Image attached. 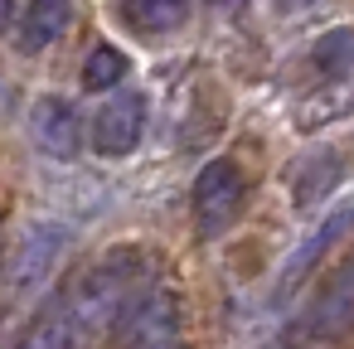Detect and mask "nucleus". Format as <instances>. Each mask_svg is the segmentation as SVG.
Instances as JSON below:
<instances>
[{"instance_id": "f03ea898", "label": "nucleus", "mask_w": 354, "mask_h": 349, "mask_svg": "<svg viewBox=\"0 0 354 349\" xmlns=\"http://www.w3.org/2000/svg\"><path fill=\"white\" fill-rule=\"evenodd\" d=\"M64 252H68V228H64V223H54V218L30 223V228L15 238L10 257H6V296L15 301V296L44 286L49 272L64 262Z\"/></svg>"}, {"instance_id": "7ed1b4c3", "label": "nucleus", "mask_w": 354, "mask_h": 349, "mask_svg": "<svg viewBox=\"0 0 354 349\" xmlns=\"http://www.w3.org/2000/svg\"><path fill=\"white\" fill-rule=\"evenodd\" d=\"M141 131H146V97L141 93H112L93 117V151L107 160H122L136 151Z\"/></svg>"}, {"instance_id": "0eeeda50", "label": "nucleus", "mask_w": 354, "mask_h": 349, "mask_svg": "<svg viewBox=\"0 0 354 349\" xmlns=\"http://www.w3.org/2000/svg\"><path fill=\"white\" fill-rule=\"evenodd\" d=\"M354 325V257L330 276V286L315 296V305H310V315H306V330L315 334V339H335V334H344Z\"/></svg>"}, {"instance_id": "f257e3e1", "label": "nucleus", "mask_w": 354, "mask_h": 349, "mask_svg": "<svg viewBox=\"0 0 354 349\" xmlns=\"http://www.w3.org/2000/svg\"><path fill=\"white\" fill-rule=\"evenodd\" d=\"M136 252H117V257H102L93 272H83V281L68 291V310H73V320H78V330L88 334V344L97 339V334H107L112 325H122V315H127V305L136 301L131 291H136Z\"/></svg>"}, {"instance_id": "9b49d317", "label": "nucleus", "mask_w": 354, "mask_h": 349, "mask_svg": "<svg viewBox=\"0 0 354 349\" xmlns=\"http://www.w3.org/2000/svg\"><path fill=\"white\" fill-rule=\"evenodd\" d=\"M122 10H127L131 30H141V35H165V30H180V25H185L189 0H122Z\"/></svg>"}, {"instance_id": "2eb2a0df", "label": "nucleus", "mask_w": 354, "mask_h": 349, "mask_svg": "<svg viewBox=\"0 0 354 349\" xmlns=\"http://www.w3.org/2000/svg\"><path fill=\"white\" fill-rule=\"evenodd\" d=\"M146 349H185L180 339H160V344H146Z\"/></svg>"}, {"instance_id": "6e6552de", "label": "nucleus", "mask_w": 354, "mask_h": 349, "mask_svg": "<svg viewBox=\"0 0 354 349\" xmlns=\"http://www.w3.org/2000/svg\"><path fill=\"white\" fill-rule=\"evenodd\" d=\"M73 25V0H30L25 20H20V44L25 49H49L54 39H64Z\"/></svg>"}, {"instance_id": "ddd939ff", "label": "nucleus", "mask_w": 354, "mask_h": 349, "mask_svg": "<svg viewBox=\"0 0 354 349\" xmlns=\"http://www.w3.org/2000/svg\"><path fill=\"white\" fill-rule=\"evenodd\" d=\"M122 73H127V54H122V49H112V44H97V49L88 54V64H83V83H88V88H97V93H102V88H112Z\"/></svg>"}, {"instance_id": "423d86ee", "label": "nucleus", "mask_w": 354, "mask_h": 349, "mask_svg": "<svg viewBox=\"0 0 354 349\" xmlns=\"http://www.w3.org/2000/svg\"><path fill=\"white\" fill-rule=\"evenodd\" d=\"M175 330H180V305H175L170 291H146V296H136V301L127 305L122 325H117V334H122L127 349H146V344L175 339Z\"/></svg>"}, {"instance_id": "dca6fc26", "label": "nucleus", "mask_w": 354, "mask_h": 349, "mask_svg": "<svg viewBox=\"0 0 354 349\" xmlns=\"http://www.w3.org/2000/svg\"><path fill=\"white\" fill-rule=\"evenodd\" d=\"M306 6H310V0H306Z\"/></svg>"}, {"instance_id": "f8f14e48", "label": "nucleus", "mask_w": 354, "mask_h": 349, "mask_svg": "<svg viewBox=\"0 0 354 349\" xmlns=\"http://www.w3.org/2000/svg\"><path fill=\"white\" fill-rule=\"evenodd\" d=\"M310 64H315L325 78H344V73L354 68V30H330L325 39H315Z\"/></svg>"}, {"instance_id": "4468645a", "label": "nucleus", "mask_w": 354, "mask_h": 349, "mask_svg": "<svg viewBox=\"0 0 354 349\" xmlns=\"http://www.w3.org/2000/svg\"><path fill=\"white\" fill-rule=\"evenodd\" d=\"M335 180H339V160H335V155H315L310 170L296 180V204H315Z\"/></svg>"}, {"instance_id": "20e7f679", "label": "nucleus", "mask_w": 354, "mask_h": 349, "mask_svg": "<svg viewBox=\"0 0 354 349\" xmlns=\"http://www.w3.org/2000/svg\"><path fill=\"white\" fill-rule=\"evenodd\" d=\"M243 189L248 185H243V170L233 160H209L199 170V180H194V214H199L204 233H218V228L233 223V214L243 204Z\"/></svg>"}, {"instance_id": "1a4fd4ad", "label": "nucleus", "mask_w": 354, "mask_h": 349, "mask_svg": "<svg viewBox=\"0 0 354 349\" xmlns=\"http://www.w3.org/2000/svg\"><path fill=\"white\" fill-rule=\"evenodd\" d=\"M15 349H88V334L78 330V320H73L68 305H54V310H44V315L20 334Z\"/></svg>"}, {"instance_id": "39448f33", "label": "nucleus", "mask_w": 354, "mask_h": 349, "mask_svg": "<svg viewBox=\"0 0 354 349\" xmlns=\"http://www.w3.org/2000/svg\"><path fill=\"white\" fill-rule=\"evenodd\" d=\"M30 136H35V146L44 151V155H54V160H73L78 155V146H83V117H78V107L68 102V97H39L35 107H30Z\"/></svg>"}, {"instance_id": "9d476101", "label": "nucleus", "mask_w": 354, "mask_h": 349, "mask_svg": "<svg viewBox=\"0 0 354 349\" xmlns=\"http://www.w3.org/2000/svg\"><path fill=\"white\" fill-rule=\"evenodd\" d=\"M344 228H354V199H349L344 209H335V214H330V218H325V223H320V228L310 233V243H301V252H296V257L286 262V276H281V281L291 286L296 276H306V272H310V267H315V262L325 257V247H330V243H335V238H339Z\"/></svg>"}]
</instances>
